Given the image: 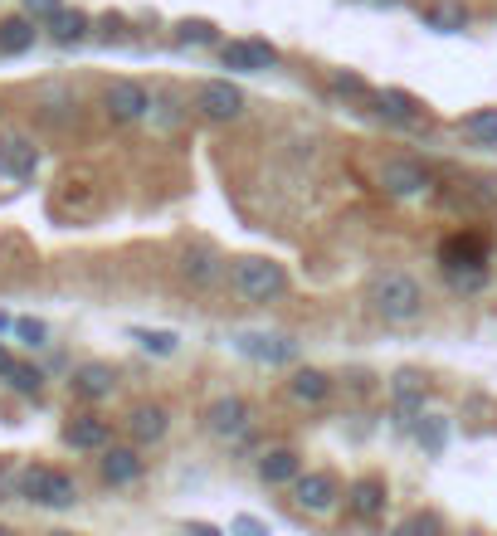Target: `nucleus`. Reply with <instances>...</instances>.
<instances>
[{"instance_id":"23","label":"nucleus","mask_w":497,"mask_h":536,"mask_svg":"<svg viewBox=\"0 0 497 536\" xmlns=\"http://www.w3.org/2000/svg\"><path fill=\"white\" fill-rule=\"evenodd\" d=\"M424 25L439 30V35H459L468 25V10L463 5H434V10H424Z\"/></svg>"},{"instance_id":"21","label":"nucleus","mask_w":497,"mask_h":536,"mask_svg":"<svg viewBox=\"0 0 497 536\" xmlns=\"http://www.w3.org/2000/svg\"><path fill=\"white\" fill-rule=\"evenodd\" d=\"M35 44V20L30 15H10L5 25H0V49L5 54H25Z\"/></svg>"},{"instance_id":"7","label":"nucleus","mask_w":497,"mask_h":536,"mask_svg":"<svg viewBox=\"0 0 497 536\" xmlns=\"http://www.w3.org/2000/svg\"><path fill=\"white\" fill-rule=\"evenodd\" d=\"M337 478L332 473H298L293 478V502L303 507V512H332L337 507Z\"/></svg>"},{"instance_id":"9","label":"nucleus","mask_w":497,"mask_h":536,"mask_svg":"<svg viewBox=\"0 0 497 536\" xmlns=\"http://www.w3.org/2000/svg\"><path fill=\"white\" fill-rule=\"evenodd\" d=\"M225 64H230V69H244V74H259V69H273V64H278V49L264 44V39H234V44H225Z\"/></svg>"},{"instance_id":"32","label":"nucleus","mask_w":497,"mask_h":536,"mask_svg":"<svg viewBox=\"0 0 497 536\" xmlns=\"http://www.w3.org/2000/svg\"><path fill=\"white\" fill-rule=\"evenodd\" d=\"M332 88H337V93H366V83H361L356 74H337L332 78Z\"/></svg>"},{"instance_id":"12","label":"nucleus","mask_w":497,"mask_h":536,"mask_svg":"<svg viewBox=\"0 0 497 536\" xmlns=\"http://www.w3.org/2000/svg\"><path fill=\"white\" fill-rule=\"evenodd\" d=\"M39 166V152L25 142V137H0V171L15 176V181H30Z\"/></svg>"},{"instance_id":"31","label":"nucleus","mask_w":497,"mask_h":536,"mask_svg":"<svg viewBox=\"0 0 497 536\" xmlns=\"http://www.w3.org/2000/svg\"><path fill=\"white\" fill-rule=\"evenodd\" d=\"M410 395H424V385L415 371H400V376H395V400H410Z\"/></svg>"},{"instance_id":"33","label":"nucleus","mask_w":497,"mask_h":536,"mask_svg":"<svg viewBox=\"0 0 497 536\" xmlns=\"http://www.w3.org/2000/svg\"><path fill=\"white\" fill-rule=\"evenodd\" d=\"M234 532H249V536H264L268 527L264 522H254V517H234Z\"/></svg>"},{"instance_id":"10","label":"nucleus","mask_w":497,"mask_h":536,"mask_svg":"<svg viewBox=\"0 0 497 536\" xmlns=\"http://www.w3.org/2000/svg\"><path fill=\"white\" fill-rule=\"evenodd\" d=\"M346 507H351L361 522H376V517H385V507H390V493H385L381 478H356L351 493H346Z\"/></svg>"},{"instance_id":"34","label":"nucleus","mask_w":497,"mask_h":536,"mask_svg":"<svg viewBox=\"0 0 497 536\" xmlns=\"http://www.w3.org/2000/svg\"><path fill=\"white\" fill-rule=\"evenodd\" d=\"M25 5H30V15H54L64 0H25Z\"/></svg>"},{"instance_id":"26","label":"nucleus","mask_w":497,"mask_h":536,"mask_svg":"<svg viewBox=\"0 0 497 536\" xmlns=\"http://www.w3.org/2000/svg\"><path fill=\"white\" fill-rule=\"evenodd\" d=\"M132 342L142 346V351H152V356H171L181 346V337L176 332H152V327H132Z\"/></svg>"},{"instance_id":"29","label":"nucleus","mask_w":497,"mask_h":536,"mask_svg":"<svg viewBox=\"0 0 497 536\" xmlns=\"http://www.w3.org/2000/svg\"><path fill=\"white\" fill-rule=\"evenodd\" d=\"M5 381L15 385L20 395H39V385H44V376H39L35 366H10V376H5Z\"/></svg>"},{"instance_id":"8","label":"nucleus","mask_w":497,"mask_h":536,"mask_svg":"<svg viewBox=\"0 0 497 536\" xmlns=\"http://www.w3.org/2000/svg\"><path fill=\"white\" fill-rule=\"evenodd\" d=\"M249 405L239 400V395H225V400H215L210 410H205V429L215 434V439H239V434H249Z\"/></svg>"},{"instance_id":"17","label":"nucleus","mask_w":497,"mask_h":536,"mask_svg":"<svg viewBox=\"0 0 497 536\" xmlns=\"http://www.w3.org/2000/svg\"><path fill=\"white\" fill-rule=\"evenodd\" d=\"M127 429H132V439H137V444H156V439H166L171 415H166L161 405H137V410H132V420H127Z\"/></svg>"},{"instance_id":"18","label":"nucleus","mask_w":497,"mask_h":536,"mask_svg":"<svg viewBox=\"0 0 497 536\" xmlns=\"http://www.w3.org/2000/svg\"><path fill=\"white\" fill-rule=\"evenodd\" d=\"M376 113L400 122V127H415L420 122V103L410 93H400V88H385V93H376Z\"/></svg>"},{"instance_id":"16","label":"nucleus","mask_w":497,"mask_h":536,"mask_svg":"<svg viewBox=\"0 0 497 536\" xmlns=\"http://www.w3.org/2000/svg\"><path fill=\"white\" fill-rule=\"evenodd\" d=\"M113 385H117V371L103 366V361H88V366L74 371V390L83 400H103V395H113Z\"/></svg>"},{"instance_id":"35","label":"nucleus","mask_w":497,"mask_h":536,"mask_svg":"<svg viewBox=\"0 0 497 536\" xmlns=\"http://www.w3.org/2000/svg\"><path fill=\"white\" fill-rule=\"evenodd\" d=\"M10 366H15V356H10V351L0 346V376H10Z\"/></svg>"},{"instance_id":"20","label":"nucleus","mask_w":497,"mask_h":536,"mask_svg":"<svg viewBox=\"0 0 497 536\" xmlns=\"http://www.w3.org/2000/svg\"><path fill=\"white\" fill-rule=\"evenodd\" d=\"M288 390H293V400H303V405H322V400L332 395V381H327V371H312V366H307V371L293 376Z\"/></svg>"},{"instance_id":"22","label":"nucleus","mask_w":497,"mask_h":536,"mask_svg":"<svg viewBox=\"0 0 497 536\" xmlns=\"http://www.w3.org/2000/svg\"><path fill=\"white\" fill-rule=\"evenodd\" d=\"M49 35L59 39V44H78V39L88 35V15H83V10H64V5H59V10L49 15Z\"/></svg>"},{"instance_id":"19","label":"nucleus","mask_w":497,"mask_h":536,"mask_svg":"<svg viewBox=\"0 0 497 536\" xmlns=\"http://www.w3.org/2000/svg\"><path fill=\"white\" fill-rule=\"evenodd\" d=\"M181 273L191 278L195 288H210V283H220V259H215V249H191V254L181 259Z\"/></svg>"},{"instance_id":"5","label":"nucleus","mask_w":497,"mask_h":536,"mask_svg":"<svg viewBox=\"0 0 497 536\" xmlns=\"http://www.w3.org/2000/svg\"><path fill=\"white\" fill-rule=\"evenodd\" d=\"M195 108L210 117V122H234V117L244 113V93L234 88L230 78H215V83H205V88L195 93Z\"/></svg>"},{"instance_id":"27","label":"nucleus","mask_w":497,"mask_h":536,"mask_svg":"<svg viewBox=\"0 0 497 536\" xmlns=\"http://www.w3.org/2000/svg\"><path fill=\"white\" fill-rule=\"evenodd\" d=\"M420 434V444L429 449V454H444V444H449V420H439V415H429V420L415 429Z\"/></svg>"},{"instance_id":"25","label":"nucleus","mask_w":497,"mask_h":536,"mask_svg":"<svg viewBox=\"0 0 497 536\" xmlns=\"http://www.w3.org/2000/svg\"><path fill=\"white\" fill-rule=\"evenodd\" d=\"M463 132H468L473 142H483V147H497V108H478V113H468Z\"/></svg>"},{"instance_id":"30","label":"nucleus","mask_w":497,"mask_h":536,"mask_svg":"<svg viewBox=\"0 0 497 536\" xmlns=\"http://www.w3.org/2000/svg\"><path fill=\"white\" fill-rule=\"evenodd\" d=\"M15 337H20L25 346H44L49 342V327L35 322V317H15Z\"/></svg>"},{"instance_id":"11","label":"nucleus","mask_w":497,"mask_h":536,"mask_svg":"<svg viewBox=\"0 0 497 536\" xmlns=\"http://www.w3.org/2000/svg\"><path fill=\"white\" fill-rule=\"evenodd\" d=\"M381 186L390 195H400V200H405V195H420L424 186H429V171L415 166V161H385L381 166Z\"/></svg>"},{"instance_id":"13","label":"nucleus","mask_w":497,"mask_h":536,"mask_svg":"<svg viewBox=\"0 0 497 536\" xmlns=\"http://www.w3.org/2000/svg\"><path fill=\"white\" fill-rule=\"evenodd\" d=\"M298 473H303V459L293 449H268L264 459H259V478H264L268 488H293Z\"/></svg>"},{"instance_id":"24","label":"nucleus","mask_w":497,"mask_h":536,"mask_svg":"<svg viewBox=\"0 0 497 536\" xmlns=\"http://www.w3.org/2000/svg\"><path fill=\"white\" fill-rule=\"evenodd\" d=\"M444 273H449V283H454V288H463V293H473V288H483V283H488V268H483V259L444 264Z\"/></svg>"},{"instance_id":"15","label":"nucleus","mask_w":497,"mask_h":536,"mask_svg":"<svg viewBox=\"0 0 497 536\" xmlns=\"http://www.w3.org/2000/svg\"><path fill=\"white\" fill-rule=\"evenodd\" d=\"M64 444H69V449H83V454L108 449V424L98 420V415H78V420L64 424Z\"/></svg>"},{"instance_id":"3","label":"nucleus","mask_w":497,"mask_h":536,"mask_svg":"<svg viewBox=\"0 0 497 536\" xmlns=\"http://www.w3.org/2000/svg\"><path fill=\"white\" fill-rule=\"evenodd\" d=\"M234 288H239L249 303H273V298H283L288 273H283V264H273V259H234Z\"/></svg>"},{"instance_id":"28","label":"nucleus","mask_w":497,"mask_h":536,"mask_svg":"<svg viewBox=\"0 0 497 536\" xmlns=\"http://www.w3.org/2000/svg\"><path fill=\"white\" fill-rule=\"evenodd\" d=\"M176 39H181V44H215V25H210V20H181V25H176Z\"/></svg>"},{"instance_id":"6","label":"nucleus","mask_w":497,"mask_h":536,"mask_svg":"<svg viewBox=\"0 0 497 536\" xmlns=\"http://www.w3.org/2000/svg\"><path fill=\"white\" fill-rule=\"evenodd\" d=\"M103 108H108L113 122H137V117H147L152 98H147V88H142V83L117 78V83H108V93H103Z\"/></svg>"},{"instance_id":"1","label":"nucleus","mask_w":497,"mask_h":536,"mask_svg":"<svg viewBox=\"0 0 497 536\" xmlns=\"http://www.w3.org/2000/svg\"><path fill=\"white\" fill-rule=\"evenodd\" d=\"M371 303H376V312H381L385 322H415L424 312V293L410 273H385L371 288Z\"/></svg>"},{"instance_id":"14","label":"nucleus","mask_w":497,"mask_h":536,"mask_svg":"<svg viewBox=\"0 0 497 536\" xmlns=\"http://www.w3.org/2000/svg\"><path fill=\"white\" fill-rule=\"evenodd\" d=\"M98 473H103V483H113V488H127V483H137V478H142V459H137L132 449H103V459H98Z\"/></svg>"},{"instance_id":"2","label":"nucleus","mask_w":497,"mask_h":536,"mask_svg":"<svg viewBox=\"0 0 497 536\" xmlns=\"http://www.w3.org/2000/svg\"><path fill=\"white\" fill-rule=\"evenodd\" d=\"M15 493L25 502H39V507H74L78 502V483L59 468H25L15 478Z\"/></svg>"},{"instance_id":"4","label":"nucleus","mask_w":497,"mask_h":536,"mask_svg":"<svg viewBox=\"0 0 497 536\" xmlns=\"http://www.w3.org/2000/svg\"><path fill=\"white\" fill-rule=\"evenodd\" d=\"M234 351L249 356V361H259V366H288V361L298 356V342L264 337V332H239V337H234Z\"/></svg>"}]
</instances>
